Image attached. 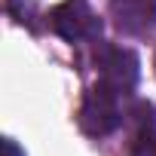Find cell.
Listing matches in <instances>:
<instances>
[{"label": "cell", "mask_w": 156, "mask_h": 156, "mask_svg": "<svg viewBox=\"0 0 156 156\" xmlns=\"http://www.w3.org/2000/svg\"><path fill=\"white\" fill-rule=\"evenodd\" d=\"M122 95L113 92L110 86H104L101 80L83 95V104H80V129L89 135V138H104L110 132L119 129L122 122Z\"/></svg>", "instance_id": "1"}, {"label": "cell", "mask_w": 156, "mask_h": 156, "mask_svg": "<svg viewBox=\"0 0 156 156\" xmlns=\"http://www.w3.org/2000/svg\"><path fill=\"white\" fill-rule=\"evenodd\" d=\"M110 16L122 34H147L156 28V0H110Z\"/></svg>", "instance_id": "4"}, {"label": "cell", "mask_w": 156, "mask_h": 156, "mask_svg": "<svg viewBox=\"0 0 156 156\" xmlns=\"http://www.w3.org/2000/svg\"><path fill=\"white\" fill-rule=\"evenodd\" d=\"M98 67H101V83L110 86L113 92H119L122 98L132 95V89L138 86L141 64H138V55H135L132 49L104 46L101 55H98Z\"/></svg>", "instance_id": "3"}, {"label": "cell", "mask_w": 156, "mask_h": 156, "mask_svg": "<svg viewBox=\"0 0 156 156\" xmlns=\"http://www.w3.org/2000/svg\"><path fill=\"white\" fill-rule=\"evenodd\" d=\"M153 67H156V58H153Z\"/></svg>", "instance_id": "7"}, {"label": "cell", "mask_w": 156, "mask_h": 156, "mask_svg": "<svg viewBox=\"0 0 156 156\" xmlns=\"http://www.w3.org/2000/svg\"><path fill=\"white\" fill-rule=\"evenodd\" d=\"M49 28L67 43H83V40L101 37V19L89 6V0H61L49 12Z\"/></svg>", "instance_id": "2"}, {"label": "cell", "mask_w": 156, "mask_h": 156, "mask_svg": "<svg viewBox=\"0 0 156 156\" xmlns=\"http://www.w3.org/2000/svg\"><path fill=\"white\" fill-rule=\"evenodd\" d=\"M3 153H6V156H25V153H22V147H19L12 138H6V141H3Z\"/></svg>", "instance_id": "6"}, {"label": "cell", "mask_w": 156, "mask_h": 156, "mask_svg": "<svg viewBox=\"0 0 156 156\" xmlns=\"http://www.w3.org/2000/svg\"><path fill=\"white\" fill-rule=\"evenodd\" d=\"M129 156H156V129H144V132H138V138H135Z\"/></svg>", "instance_id": "5"}]
</instances>
